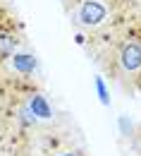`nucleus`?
Here are the masks:
<instances>
[{
  "label": "nucleus",
  "instance_id": "7",
  "mask_svg": "<svg viewBox=\"0 0 141 156\" xmlns=\"http://www.w3.org/2000/svg\"><path fill=\"white\" fill-rule=\"evenodd\" d=\"M117 125H120V135H122V137H129L132 132H134V125H132V120H129L127 115H120Z\"/></svg>",
  "mask_w": 141,
  "mask_h": 156
},
{
  "label": "nucleus",
  "instance_id": "2",
  "mask_svg": "<svg viewBox=\"0 0 141 156\" xmlns=\"http://www.w3.org/2000/svg\"><path fill=\"white\" fill-rule=\"evenodd\" d=\"M117 58H120V65H122V70H124V72H129V75H132V72L141 70V41H136V39L122 41Z\"/></svg>",
  "mask_w": 141,
  "mask_h": 156
},
{
  "label": "nucleus",
  "instance_id": "1",
  "mask_svg": "<svg viewBox=\"0 0 141 156\" xmlns=\"http://www.w3.org/2000/svg\"><path fill=\"white\" fill-rule=\"evenodd\" d=\"M108 20V5L103 0H81L77 7V22L86 29H96Z\"/></svg>",
  "mask_w": 141,
  "mask_h": 156
},
{
  "label": "nucleus",
  "instance_id": "5",
  "mask_svg": "<svg viewBox=\"0 0 141 156\" xmlns=\"http://www.w3.org/2000/svg\"><path fill=\"white\" fill-rule=\"evenodd\" d=\"M17 51V36L10 31H0V58H10Z\"/></svg>",
  "mask_w": 141,
  "mask_h": 156
},
{
  "label": "nucleus",
  "instance_id": "8",
  "mask_svg": "<svg viewBox=\"0 0 141 156\" xmlns=\"http://www.w3.org/2000/svg\"><path fill=\"white\" fill-rule=\"evenodd\" d=\"M60 156H79V154H72V151H69V154H60Z\"/></svg>",
  "mask_w": 141,
  "mask_h": 156
},
{
  "label": "nucleus",
  "instance_id": "3",
  "mask_svg": "<svg viewBox=\"0 0 141 156\" xmlns=\"http://www.w3.org/2000/svg\"><path fill=\"white\" fill-rule=\"evenodd\" d=\"M29 113L36 118V120H50V118L55 115V111H53V106L48 103V98L43 96V94H31L29 98Z\"/></svg>",
  "mask_w": 141,
  "mask_h": 156
},
{
  "label": "nucleus",
  "instance_id": "6",
  "mask_svg": "<svg viewBox=\"0 0 141 156\" xmlns=\"http://www.w3.org/2000/svg\"><path fill=\"white\" fill-rule=\"evenodd\" d=\"M93 87H96V94H98V101H101L103 106H110V91H108V87H105L103 77H96V79H93Z\"/></svg>",
  "mask_w": 141,
  "mask_h": 156
},
{
  "label": "nucleus",
  "instance_id": "4",
  "mask_svg": "<svg viewBox=\"0 0 141 156\" xmlns=\"http://www.w3.org/2000/svg\"><path fill=\"white\" fill-rule=\"evenodd\" d=\"M10 62H12L15 72H19V75H34L36 67H39V62L31 53H19V51H15L10 55Z\"/></svg>",
  "mask_w": 141,
  "mask_h": 156
}]
</instances>
